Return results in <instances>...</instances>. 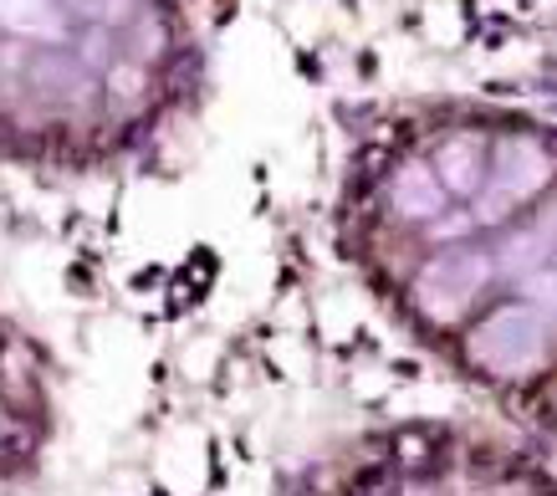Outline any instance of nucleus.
I'll use <instances>...</instances> for the list:
<instances>
[{
  "label": "nucleus",
  "mask_w": 557,
  "mask_h": 496,
  "mask_svg": "<svg viewBox=\"0 0 557 496\" xmlns=\"http://www.w3.org/2000/svg\"><path fill=\"white\" fill-rule=\"evenodd\" d=\"M333 240L424 348L557 435V123L475 98L373 108Z\"/></svg>",
  "instance_id": "1"
},
{
  "label": "nucleus",
  "mask_w": 557,
  "mask_h": 496,
  "mask_svg": "<svg viewBox=\"0 0 557 496\" xmlns=\"http://www.w3.org/2000/svg\"><path fill=\"white\" fill-rule=\"evenodd\" d=\"M57 435V394L47 354L16 318L0 312V496L41 471Z\"/></svg>",
  "instance_id": "4"
},
{
  "label": "nucleus",
  "mask_w": 557,
  "mask_h": 496,
  "mask_svg": "<svg viewBox=\"0 0 557 496\" xmlns=\"http://www.w3.org/2000/svg\"><path fill=\"white\" fill-rule=\"evenodd\" d=\"M322 496H557V481L481 435L405 425L363 445Z\"/></svg>",
  "instance_id": "3"
},
{
  "label": "nucleus",
  "mask_w": 557,
  "mask_h": 496,
  "mask_svg": "<svg viewBox=\"0 0 557 496\" xmlns=\"http://www.w3.org/2000/svg\"><path fill=\"white\" fill-rule=\"evenodd\" d=\"M205 92L185 0H0V164L102 174L159 149Z\"/></svg>",
  "instance_id": "2"
}]
</instances>
